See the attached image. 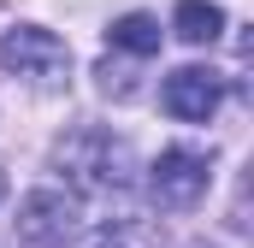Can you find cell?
<instances>
[{"label": "cell", "instance_id": "2", "mask_svg": "<svg viewBox=\"0 0 254 248\" xmlns=\"http://www.w3.org/2000/svg\"><path fill=\"white\" fill-rule=\"evenodd\" d=\"M0 71L24 77L36 89H60L65 77H71V48L54 30H42V24H12L0 36Z\"/></svg>", "mask_w": 254, "mask_h": 248}, {"label": "cell", "instance_id": "6", "mask_svg": "<svg viewBox=\"0 0 254 248\" xmlns=\"http://www.w3.org/2000/svg\"><path fill=\"white\" fill-rule=\"evenodd\" d=\"M172 30H178V42H190V48H213V42L225 36V12H219L213 0H178Z\"/></svg>", "mask_w": 254, "mask_h": 248}, {"label": "cell", "instance_id": "1", "mask_svg": "<svg viewBox=\"0 0 254 248\" xmlns=\"http://www.w3.org/2000/svg\"><path fill=\"white\" fill-rule=\"evenodd\" d=\"M54 166L65 172V184L77 195H125L130 172H136L130 148L119 136H107V130H71V136H60L54 142Z\"/></svg>", "mask_w": 254, "mask_h": 248}, {"label": "cell", "instance_id": "10", "mask_svg": "<svg viewBox=\"0 0 254 248\" xmlns=\"http://www.w3.org/2000/svg\"><path fill=\"white\" fill-rule=\"evenodd\" d=\"M0 201H6V178H0Z\"/></svg>", "mask_w": 254, "mask_h": 248}, {"label": "cell", "instance_id": "7", "mask_svg": "<svg viewBox=\"0 0 254 248\" xmlns=\"http://www.w3.org/2000/svg\"><path fill=\"white\" fill-rule=\"evenodd\" d=\"M107 36H113V48H119V54H136V60L160 54V24H154L148 12H125V18H119Z\"/></svg>", "mask_w": 254, "mask_h": 248}, {"label": "cell", "instance_id": "3", "mask_svg": "<svg viewBox=\"0 0 254 248\" xmlns=\"http://www.w3.org/2000/svg\"><path fill=\"white\" fill-rule=\"evenodd\" d=\"M18 243L24 248H77V201L60 189H36L18 207Z\"/></svg>", "mask_w": 254, "mask_h": 248}, {"label": "cell", "instance_id": "5", "mask_svg": "<svg viewBox=\"0 0 254 248\" xmlns=\"http://www.w3.org/2000/svg\"><path fill=\"white\" fill-rule=\"evenodd\" d=\"M219 71H207V65H178L172 77H166V89H160V101H166V113L184 124H207L219 113Z\"/></svg>", "mask_w": 254, "mask_h": 248}, {"label": "cell", "instance_id": "9", "mask_svg": "<svg viewBox=\"0 0 254 248\" xmlns=\"http://www.w3.org/2000/svg\"><path fill=\"white\" fill-rule=\"evenodd\" d=\"M83 248H125V243H113V237L101 231V237H89V243H83Z\"/></svg>", "mask_w": 254, "mask_h": 248}, {"label": "cell", "instance_id": "4", "mask_svg": "<svg viewBox=\"0 0 254 248\" xmlns=\"http://www.w3.org/2000/svg\"><path fill=\"white\" fill-rule=\"evenodd\" d=\"M207 154H195V148H166L160 160H154V172H148V189H154V201L160 207H195L201 195H207Z\"/></svg>", "mask_w": 254, "mask_h": 248}, {"label": "cell", "instance_id": "8", "mask_svg": "<svg viewBox=\"0 0 254 248\" xmlns=\"http://www.w3.org/2000/svg\"><path fill=\"white\" fill-rule=\"evenodd\" d=\"M101 89H107V95H119V101H130V95H136V83H130V71L125 65H101Z\"/></svg>", "mask_w": 254, "mask_h": 248}]
</instances>
